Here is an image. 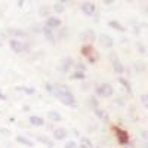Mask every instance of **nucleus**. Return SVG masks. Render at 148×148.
<instances>
[{
  "label": "nucleus",
  "instance_id": "obj_2",
  "mask_svg": "<svg viewBox=\"0 0 148 148\" xmlns=\"http://www.w3.org/2000/svg\"><path fill=\"white\" fill-rule=\"evenodd\" d=\"M82 53L89 59V62H96L98 61V58H99V55H98V52L95 51V49L90 46V45H86V46H83L82 47Z\"/></svg>",
  "mask_w": 148,
  "mask_h": 148
},
{
  "label": "nucleus",
  "instance_id": "obj_9",
  "mask_svg": "<svg viewBox=\"0 0 148 148\" xmlns=\"http://www.w3.org/2000/svg\"><path fill=\"white\" fill-rule=\"evenodd\" d=\"M67 136H68V130H67L65 127H58V129L53 130V138H55L56 141H62V139H65Z\"/></svg>",
  "mask_w": 148,
  "mask_h": 148
},
{
  "label": "nucleus",
  "instance_id": "obj_15",
  "mask_svg": "<svg viewBox=\"0 0 148 148\" xmlns=\"http://www.w3.org/2000/svg\"><path fill=\"white\" fill-rule=\"evenodd\" d=\"M16 142L18 144H22V145H25V147H34V142L31 141V139H28V138H25V136H16Z\"/></svg>",
  "mask_w": 148,
  "mask_h": 148
},
{
  "label": "nucleus",
  "instance_id": "obj_22",
  "mask_svg": "<svg viewBox=\"0 0 148 148\" xmlns=\"http://www.w3.org/2000/svg\"><path fill=\"white\" fill-rule=\"evenodd\" d=\"M53 9L56 14H62V12L65 10V6H64V2H61V3H55L53 5Z\"/></svg>",
  "mask_w": 148,
  "mask_h": 148
},
{
  "label": "nucleus",
  "instance_id": "obj_19",
  "mask_svg": "<svg viewBox=\"0 0 148 148\" xmlns=\"http://www.w3.org/2000/svg\"><path fill=\"white\" fill-rule=\"evenodd\" d=\"M113 68H114V71H116L117 74H123V73H125V67H123V64L120 62L119 59L113 62Z\"/></svg>",
  "mask_w": 148,
  "mask_h": 148
},
{
  "label": "nucleus",
  "instance_id": "obj_28",
  "mask_svg": "<svg viewBox=\"0 0 148 148\" xmlns=\"http://www.w3.org/2000/svg\"><path fill=\"white\" fill-rule=\"evenodd\" d=\"M89 104L93 107V110H95V108H98V101H96V98H95V96H92L90 99H89Z\"/></svg>",
  "mask_w": 148,
  "mask_h": 148
},
{
  "label": "nucleus",
  "instance_id": "obj_3",
  "mask_svg": "<svg viewBox=\"0 0 148 148\" xmlns=\"http://www.w3.org/2000/svg\"><path fill=\"white\" fill-rule=\"evenodd\" d=\"M113 130H114V133H116L117 142H119L120 145H126V144L129 142V133H127V130L121 129V127H119V126H114Z\"/></svg>",
  "mask_w": 148,
  "mask_h": 148
},
{
  "label": "nucleus",
  "instance_id": "obj_30",
  "mask_svg": "<svg viewBox=\"0 0 148 148\" xmlns=\"http://www.w3.org/2000/svg\"><path fill=\"white\" fill-rule=\"evenodd\" d=\"M110 59H111V62L117 61V59H119V58H117V53H116V52H111V53H110Z\"/></svg>",
  "mask_w": 148,
  "mask_h": 148
},
{
  "label": "nucleus",
  "instance_id": "obj_37",
  "mask_svg": "<svg viewBox=\"0 0 148 148\" xmlns=\"http://www.w3.org/2000/svg\"><path fill=\"white\" fill-rule=\"evenodd\" d=\"M80 148H88V147H84V145H82V144H80Z\"/></svg>",
  "mask_w": 148,
  "mask_h": 148
},
{
  "label": "nucleus",
  "instance_id": "obj_6",
  "mask_svg": "<svg viewBox=\"0 0 148 148\" xmlns=\"http://www.w3.org/2000/svg\"><path fill=\"white\" fill-rule=\"evenodd\" d=\"M73 67V58L70 56H65L61 59V62H59V70L62 71V73H68V70Z\"/></svg>",
  "mask_w": 148,
  "mask_h": 148
},
{
  "label": "nucleus",
  "instance_id": "obj_10",
  "mask_svg": "<svg viewBox=\"0 0 148 148\" xmlns=\"http://www.w3.org/2000/svg\"><path fill=\"white\" fill-rule=\"evenodd\" d=\"M99 43H101L104 47H111V46L114 45V40L111 39L108 34H101V36H99Z\"/></svg>",
  "mask_w": 148,
  "mask_h": 148
},
{
  "label": "nucleus",
  "instance_id": "obj_24",
  "mask_svg": "<svg viewBox=\"0 0 148 148\" xmlns=\"http://www.w3.org/2000/svg\"><path fill=\"white\" fill-rule=\"evenodd\" d=\"M80 144L84 145V147H88V148H92V142H90V139H89V138H86V136H82V138H80Z\"/></svg>",
  "mask_w": 148,
  "mask_h": 148
},
{
  "label": "nucleus",
  "instance_id": "obj_36",
  "mask_svg": "<svg viewBox=\"0 0 148 148\" xmlns=\"http://www.w3.org/2000/svg\"><path fill=\"white\" fill-rule=\"evenodd\" d=\"M142 148H148V142H144L142 144Z\"/></svg>",
  "mask_w": 148,
  "mask_h": 148
},
{
  "label": "nucleus",
  "instance_id": "obj_12",
  "mask_svg": "<svg viewBox=\"0 0 148 148\" xmlns=\"http://www.w3.org/2000/svg\"><path fill=\"white\" fill-rule=\"evenodd\" d=\"M82 39L83 40H89V42H93L96 39V34L93 30H86L83 34H82Z\"/></svg>",
  "mask_w": 148,
  "mask_h": 148
},
{
  "label": "nucleus",
  "instance_id": "obj_7",
  "mask_svg": "<svg viewBox=\"0 0 148 148\" xmlns=\"http://www.w3.org/2000/svg\"><path fill=\"white\" fill-rule=\"evenodd\" d=\"M95 10H96V8H95V5L90 3V2H84V3L82 5V12H83L84 15H88V16H92V15L95 14Z\"/></svg>",
  "mask_w": 148,
  "mask_h": 148
},
{
  "label": "nucleus",
  "instance_id": "obj_14",
  "mask_svg": "<svg viewBox=\"0 0 148 148\" xmlns=\"http://www.w3.org/2000/svg\"><path fill=\"white\" fill-rule=\"evenodd\" d=\"M30 123L33 126H43L45 125V120L42 119V117H39V116H30Z\"/></svg>",
  "mask_w": 148,
  "mask_h": 148
},
{
  "label": "nucleus",
  "instance_id": "obj_16",
  "mask_svg": "<svg viewBox=\"0 0 148 148\" xmlns=\"http://www.w3.org/2000/svg\"><path fill=\"white\" fill-rule=\"evenodd\" d=\"M42 31H43V34H45V37H46V39H47L49 42H52V43H53V40H55V36H53L52 30H51V28H47L46 25H43Z\"/></svg>",
  "mask_w": 148,
  "mask_h": 148
},
{
  "label": "nucleus",
  "instance_id": "obj_1",
  "mask_svg": "<svg viewBox=\"0 0 148 148\" xmlns=\"http://www.w3.org/2000/svg\"><path fill=\"white\" fill-rule=\"evenodd\" d=\"M52 93L64 105H68V107L76 105V98H74L73 92L68 89V86H65V84H55L52 88Z\"/></svg>",
  "mask_w": 148,
  "mask_h": 148
},
{
  "label": "nucleus",
  "instance_id": "obj_5",
  "mask_svg": "<svg viewBox=\"0 0 148 148\" xmlns=\"http://www.w3.org/2000/svg\"><path fill=\"white\" fill-rule=\"evenodd\" d=\"M9 46H10V49L14 51L15 53H21V52H24L27 49V46L24 45L21 40H16V39H12V40H9Z\"/></svg>",
  "mask_w": 148,
  "mask_h": 148
},
{
  "label": "nucleus",
  "instance_id": "obj_38",
  "mask_svg": "<svg viewBox=\"0 0 148 148\" xmlns=\"http://www.w3.org/2000/svg\"><path fill=\"white\" fill-rule=\"evenodd\" d=\"M96 148H101V147H96Z\"/></svg>",
  "mask_w": 148,
  "mask_h": 148
},
{
  "label": "nucleus",
  "instance_id": "obj_4",
  "mask_svg": "<svg viewBox=\"0 0 148 148\" xmlns=\"http://www.w3.org/2000/svg\"><path fill=\"white\" fill-rule=\"evenodd\" d=\"M96 93L99 96H102V98H110V96H113L114 89H113V86H111L110 83H102V84L98 86Z\"/></svg>",
  "mask_w": 148,
  "mask_h": 148
},
{
  "label": "nucleus",
  "instance_id": "obj_34",
  "mask_svg": "<svg viewBox=\"0 0 148 148\" xmlns=\"http://www.w3.org/2000/svg\"><path fill=\"white\" fill-rule=\"evenodd\" d=\"M0 132H2V133L5 135V136H8V135H10V132H9L8 129H0Z\"/></svg>",
  "mask_w": 148,
  "mask_h": 148
},
{
  "label": "nucleus",
  "instance_id": "obj_8",
  "mask_svg": "<svg viewBox=\"0 0 148 148\" xmlns=\"http://www.w3.org/2000/svg\"><path fill=\"white\" fill-rule=\"evenodd\" d=\"M45 25H46L47 28H51V30H55V28H58V27L61 25V19L56 18V16H47Z\"/></svg>",
  "mask_w": 148,
  "mask_h": 148
},
{
  "label": "nucleus",
  "instance_id": "obj_31",
  "mask_svg": "<svg viewBox=\"0 0 148 148\" xmlns=\"http://www.w3.org/2000/svg\"><path fill=\"white\" fill-rule=\"evenodd\" d=\"M25 90L27 93H34V89H28V88H18V90Z\"/></svg>",
  "mask_w": 148,
  "mask_h": 148
},
{
  "label": "nucleus",
  "instance_id": "obj_18",
  "mask_svg": "<svg viewBox=\"0 0 148 148\" xmlns=\"http://www.w3.org/2000/svg\"><path fill=\"white\" fill-rule=\"evenodd\" d=\"M47 117L51 119L52 121H61V120H62V116H61L58 111H55V110H51V111H49V113H47Z\"/></svg>",
  "mask_w": 148,
  "mask_h": 148
},
{
  "label": "nucleus",
  "instance_id": "obj_21",
  "mask_svg": "<svg viewBox=\"0 0 148 148\" xmlns=\"http://www.w3.org/2000/svg\"><path fill=\"white\" fill-rule=\"evenodd\" d=\"M119 83H121V84H123V88H125V89L127 90V93H129V95H132V88H130V83H129L126 79L119 77Z\"/></svg>",
  "mask_w": 148,
  "mask_h": 148
},
{
  "label": "nucleus",
  "instance_id": "obj_26",
  "mask_svg": "<svg viewBox=\"0 0 148 148\" xmlns=\"http://www.w3.org/2000/svg\"><path fill=\"white\" fill-rule=\"evenodd\" d=\"M141 101H142L144 107H145V108H148V93H144V95L141 96Z\"/></svg>",
  "mask_w": 148,
  "mask_h": 148
},
{
  "label": "nucleus",
  "instance_id": "obj_23",
  "mask_svg": "<svg viewBox=\"0 0 148 148\" xmlns=\"http://www.w3.org/2000/svg\"><path fill=\"white\" fill-rule=\"evenodd\" d=\"M71 79H74V80H83L84 79V73L83 71H74Z\"/></svg>",
  "mask_w": 148,
  "mask_h": 148
},
{
  "label": "nucleus",
  "instance_id": "obj_35",
  "mask_svg": "<svg viewBox=\"0 0 148 148\" xmlns=\"http://www.w3.org/2000/svg\"><path fill=\"white\" fill-rule=\"evenodd\" d=\"M0 99H3V101L6 99V95H5V93L2 92V89H0Z\"/></svg>",
  "mask_w": 148,
  "mask_h": 148
},
{
  "label": "nucleus",
  "instance_id": "obj_33",
  "mask_svg": "<svg viewBox=\"0 0 148 148\" xmlns=\"http://www.w3.org/2000/svg\"><path fill=\"white\" fill-rule=\"evenodd\" d=\"M125 148H136V145H135L133 142H127V144L125 145Z\"/></svg>",
  "mask_w": 148,
  "mask_h": 148
},
{
  "label": "nucleus",
  "instance_id": "obj_32",
  "mask_svg": "<svg viewBox=\"0 0 148 148\" xmlns=\"http://www.w3.org/2000/svg\"><path fill=\"white\" fill-rule=\"evenodd\" d=\"M141 136H142L144 139H147V138H148V130H141Z\"/></svg>",
  "mask_w": 148,
  "mask_h": 148
},
{
  "label": "nucleus",
  "instance_id": "obj_25",
  "mask_svg": "<svg viewBox=\"0 0 148 148\" xmlns=\"http://www.w3.org/2000/svg\"><path fill=\"white\" fill-rule=\"evenodd\" d=\"M39 12H40V15H49V8L47 6H40V9H39Z\"/></svg>",
  "mask_w": 148,
  "mask_h": 148
},
{
  "label": "nucleus",
  "instance_id": "obj_17",
  "mask_svg": "<svg viewBox=\"0 0 148 148\" xmlns=\"http://www.w3.org/2000/svg\"><path fill=\"white\" fill-rule=\"evenodd\" d=\"M93 111H95V114H96L98 117H99L101 120H105V121H108V120H110V117H108V114H107V111H105V110H101L99 107H98V108H95Z\"/></svg>",
  "mask_w": 148,
  "mask_h": 148
},
{
  "label": "nucleus",
  "instance_id": "obj_29",
  "mask_svg": "<svg viewBox=\"0 0 148 148\" xmlns=\"http://www.w3.org/2000/svg\"><path fill=\"white\" fill-rule=\"evenodd\" d=\"M76 67H77V71H83L84 73V70H86V65L84 64H80V62L76 64Z\"/></svg>",
  "mask_w": 148,
  "mask_h": 148
},
{
  "label": "nucleus",
  "instance_id": "obj_27",
  "mask_svg": "<svg viewBox=\"0 0 148 148\" xmlns=\"http://www.w3.org/2000/svg\"><path fill=\"white\" fill-rule=\"evenodd\" d=\"M64 148H79V147H77V144L74 142V141H68V142L64 145Z\"/></svg>",
  "mask_w": 148,
  "mask_h": 148
},
{
  "label": "nucleus",
  "instance_id": "obj_13",
  "mask_svg": "<svg viewBox=\"0 0 148 148\" xmlns=\"http://www.w3.org/2000/svg\"><path fill=\"white\" fill-rule=\"evenodd\" d=\"M6 33L10 36H16V37H27V33L24 30H19V28H9Z\"/></svg>",
  "mask_w": 148,
  "mask_h": 148
},
{
  "label": "nucleus",
  "instance_id": "obj_20",
  "mask_svg": "<svg viewBox=\"0 0 148 148\" xmlns=\"http://www.w3.org/2000/svg\"><path fill=\"white\" fill-rule=\"evenodd\" d=\"M37 139H39V142H42V144H46V145H49V148H52V145H53V141L49 138V136H43V135H40V136H37Z\"/></svg>",
  "mask_w": 148,
  "mask_h": 148
},
{
  "label": "nucleus",
  "instance_id": "obj_11",
  "mask_svg": "<svg viewBox=\"0 0 148 148\" xmlns=\"http://www.w3.org/2000/svg\"><path fill=\"white\" fill-rule=\"evenodd\" d=\"M108 27L114 28V30H117V31H120V33H125V31H126V28L123 27V25H121V24H120L119 21H114V19L108 21Z\"/></svg>",
  "mask_w": 148,
  "mask_h": 148
},
{
  "label": "nucleus",
  "instance_id": "obj_39",
  "mask_svg": "<svg viewBox=\"0 0 148 148\" xmlns=\"http://www.w3.org/2000/svg\"><path fill=\"white\" fill-rule=\"evenodd\" d=\"M0 46H2V43H0Z\"/></svg>",
  "mask_w": 148,
  "mask_h": 148
}]
</instances>
